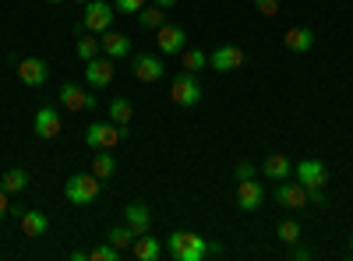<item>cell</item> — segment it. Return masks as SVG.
Here are the masks:
<instances>
[{"instance_id":"6da1fadb","label":"cell","mask_w":353,"mask_h":261,"mask_svg":"<svg viewBox=\"0 0 353 261\" xmlns=\"http://www.w3.org/2000/svg\"><path fill=\"white\" fill-rule=\"evenodd\" d=\"M166 254L173 261H201L205 254H209V240L191 233V229H173V233L166 237Z\"/></svg>"},{"instance_id":"7a4b0ae2","label":"cell","mask_w":353,"mask_h":261,"mask_svg":"<svg viewBox=\"0 0 353 261\" xmlns=\"http://www.w3.org/2000/svg\"><path fill=\"white\" fill-rule=\"evenodd\" d=\"M99 194H103V180L96 177V173H74V177H68V184H64V198L71 201V205H92Z\"/></svg>"},{"instance_id":"3957f363","label":"cell","mask_w":353,"mask_h":261,"mask_svg":"<svg viewBox=\"0 0 353 261\" xmlns=\"http://www.w3.org/2000/svg\"><path fill=\"white\" fill-rule=\"evenodd\" d=\"M201 96H205V89H201V81H198L194 71H181V74L173 78V85H170V99H173L176 106H184V109L198 106Z\"/></svg>"},{"instance_id":"277c9868","label":"cell","mask_w":353,"mask_h":261,"mask_svg":"<svg viewBox=\"0 0 353 261\" xmlns=\"http://www.w3.org/2000/svg\"><path fill=\"white\" fill-rule=\"evenodd\" d=\"M128 138V127H117L113 121H106V124H88L85 127V145L88 149H117Z\"/></svg>"},{"instance_id":"5b68a950","label":"cell","mask_w":353,"mask_h":261,"mask_svg":"<svg viewBox=\"0 0 353 261\" xmlns=\"http://www.w3.org/2000/svg\"><path fill=\"white\" fill-rule=\"evenodd\" d=\"M81 11H85V14H81V21H85L88 32L103 36V32H110V28H113L117 8H113V4H106V0H88V4H85Z\"/></svg>"},{"instance_id":"8992f818","label":"cell","mask_w":353,"mask_h":261,"mask_svg":"<svg viewBox=\"0 0 353 261\" xmlns=\"http://www.w3.org/2000/svg\"><path fill=\"white\" fill-rule=\"evenodd\" d=\"M57 99H61V106H64L68 113L96 109V96H92V89H81V85H74V81H64V85H61V92H57Z\"/></svg>"},{"instance_id":"52a82bcc","label":"cell","mask_w":353,"mask_h":261,"mask_svg":"<svg viewBox=\"0 0 353 261\" xmlns=\"http://www.w3.org/2000/svg\"><path fill=\"white\" fill-rule=\"evenodd\" d=\"M293 173H297V180L307 191H325V184H329V169H325L321 159H304V163L293 166Z\"/></svg>"},{"instance_id":"ba28073f","label":"cell","mask_w":353,"mask_h":261,"mask_svg":"<svg viewBox=\"0 0 353 261\" xmlns=\"http://www.w3.org/2000/svg\"><path fill=\"white\" fill-rule=\"evenodd\" d=\"M209 67H212V71H219V74H230V71L244 67V50H241V46H233V43L216 46V50H212V56H209Z\"/></svg>"},{"instance_id":"9c48e42d","label":"cell","mask_w":353,"mask_h":261,"mask_svg":"<svg viewBox=\"0 0 353 261\" xmlns=\"http://www.w3.org/2000/svg\"><path fill=\"white\" fill-rule=\"evenodd\" d=\"M113 74H117V67H113L110 56H92V61L85 64V81H88V89H110V85H113Z\"/></svg>"},{"instance_id":"30bf717a","label":"cell","mask_w":353,"mask_h":261,"mask_svg":"<svg viewBox=\"0 0 353 261\" xmlns=\"http://www.w3.org/2000/svg\"><path fill=\"white\" fill-rule=\"evenodd\" d=\"M32 131H36V138H43V141H53L57 134L64 131V121H61V109H57V106H43V109H36V121H32Z\"/></svg>"},{"instance_id":"8fae6325","label":"cell","mask_w":353,"mask_h":261,"mask_svg":"<svg viewBox=\"0 0 353 261\" xmlns=\"http://www.w3.org/2000/svg\"><path fill=\"white\" fill-rule=\"evenodd\" d=\"M156 43H159V53L176 56L188 50V32L181 25H163V28H156Z\"/></svg>"},{"instance_id":"7c38bea8","label":"cell","mask_w":353,"mask_h":261,"mask_svg":"<svg viewBox=\"0 0 353 261\" xmlns=\"http://www.w3.org/2000/svg\"><path fill=\"white\" fill-rule=\"evenodd\" d=\"M18 78H21V85H28V89H39V85H46V78H50V67H46V61H39V56H25V61L18 64Z\"/></svg>"},{"instance_id":"4fadbf2b","label":"cell","mask_w":353,"mask_h":261,"mask_svg":"<svg viewBox=\"0 0 353 261\" xmlns=\"http://www.w3.org/2000/svg\"><path fill=\"white\" fill-rule=\"evenodd\" d=\"M276 201H279L283 209H304L307 205V187L301 180H279Z\"/></svg>"},{"instance_id":"5bb4252c","label":"cell","mask_w":353,"mask_h":261,"mask_svg":"<svg viewBox=\"0 0 353 261\" xmlns=\"http://www.w3.org/2000/svg\"><path fill=\"white\" fill-rule=\"evenodd\" d=\"M261 201H265V187H261L254 177L237 184V205H241V212H258Z\"/></svg>"},{"instance_id":"9a60e30c","label":"cell","mask_w":353,"mask_h":261,"mask_svg":"<svg viewBox=\"0 0 353 261\" xmlns=\"http://www.w3.org/2000/svg\"><path fill=\"white\" fill-rule=\"evenodd\" d=\"M163 74H166L163 56H156V53H141V56H134V78H138V81H159Z\"/></svg>"},{"instance_id":"2e32d148","label":"cell","mask_w":353,"mask_h":261,"mask_svg":"<svg viewBox=\"0 0 353 261\" xmlns=\"http://www.w3.org/2000/svg\"><path fill=\"white\" fill-rule=\"evenodd\" d=\"M124 219L134 229V237L152 233V212H149V205H141V201H131V205L124 209Z\"/></svg>"},{"instance_id":"e0dca14e","label":"cell","mask_w":353,"mask_h":261,"mask_svg":"<svg viewBox=\"0 0 353 261\" xmlns=\"http://www.w3.org/2000/svg\"><path fill=\"white\" fill-rule=\"evenodd\" d=\"M46 229H50V219H46L39 209H25V212H21V233H25L28 240H39Z\"/></svg>"},{"instance_id":"ac0fdd59","label":"cell","mask_w":353,"mask_h":261,"mask_svg":"<svg viewBox=\"0 0 353 261\" xmlns=\"http://www.w3.org/2000/svg\"><path fill=\"white\" fill-rule=\"evenodd\" d=\"M283 43H286V50L290 53H307L311 46H314V32L307 25H297V28H286V36H283Z\"/></svg>"},{"instance_id":"d6986e66","label":"cell","mask_w":353,"mask_h":261,"mask_svg":"<svg viewBox=\"0 0 353 261\" xmlns=\"http://www.w3.org/2000/svg\"><path fill=\"white\" fill-rule=\"evenodd\" d=\"M163 244L152 237V233H145V237H134V244H131V254L138 258V261H159L163 258Z\"/></svg>"},{"instance_id":"ffe728a7","label":"cell","mask_w":353,"mask_h":261,"mask_svg":"<svg viewBox=\"0 0 353 261\" xmlns=\"http://www.w3.org/2000/svg\"><path fill=\"white\" fill-rule=\"evenodd\" d=\"M99 43H103V53L110 56V61H121V56L131 53V39L124 32H113V28H110V32H103Z\"/></svg>"},{"instance_id":"44dd1931","label":"cell","mask_w":353,"mask_h":261,"mask_svg":"<svg viewBox=\"0 0 353 261\" xmlns=\"http://www.w3.org/2000/svg\"><path fill=\"white\" fill-rule=\"evenodd\" d=\"M261 173L269 180H290V173H293V166H290V159L286 156H279V152H272L269 159L261 163Z\"/></svg>"},{"instance_id":"7402d4cb","label":"cell","mask_w":353,"mask_h":261,"mask_svg":"<svg viewBox=\"0 0 353 261\" xmlns=\"http://www.w3.org/2000/svg\"><path fill=\"white\" fill-rule=\"evenodd\" d=\"M110 121H113L117 127H128V124L134 121V106H131L128 96H113V99H110Z\"/></svg>"},{"instance_id":"603a6c76","label":"cell","mask_w":353,"mask_h":261,"mask_svg":"<svg viewBox=\"0 0 353 261\" xmlns=\"http://www.w3.org/2000/svg\"><path fill=\"white\" fill-rule=\"evenodd\" d=\"M138 25L145 28V32H156V28H163V25H166V11H163L159 4H152V8L145 4V8L138 11Z\"/></svg>"},{"instance_id":"cb8c5ba5","label":"cell","mask_w":353,"mask_h":261,"mask_svg":"<svg viewBox=\"0 0 353 261\" xmlns=\"http://www.w3.org/2000/svg\"><path fill=\"white\" fill-rule=\"evenodd\" d=\"M92 173H96L99 180H110L113 173H117V159H113L110 149H96V156H92Z\"/></svg>"},{"instance_id":"d4e9b609","label":"cell","mask_w":353,"mask_h":261,"mask_svg":"<svg viewBox=\"0 0 353 261\" xmlns=\"http://www.w3.org/2000/svg\"><path fill=\"white\" fill-rule=\"evenodd\" d=\"M0 187H4L8 194H18V191H25V187H28V173H25L21 166L8 169V173H4V180H0Z\"/></svg>"},{"instance_id":"484cf974","label":"cell","mask_w":353,"mask_h":261,"mask_svg":"<svg viewBox=\"0 0 353 261\" xmlns=\"http://www.w3.org/2000/svg\"><path fill=\"white\" fill-rule=\"evenodd\" d=\"M106 240H110L117 251L124 254V251H131V244H134V229H131V226H113Z\"/></svg>"},{"instance_id":"4316f807","label":"cell","mask_w":353,"mask_h":261,"mask_svg":"<svg viewBox=\"0 0 353 261\" xmlns=\"http://www.w3.org/2000/svg\"><path fill=\"white\" fill-rule=\"evenodd\" d=\"M78 56H81V61L88 64V61H92V56H99V50H103V43L96 39V32H88V36H78Z\"/></svg>"},{"instance_id":"83f0119b","label":"cell","mask_w":353,"mask_h":261,"mask_svg":"<svg viewBox=\"0 0 353 261\" xmlns=\"http://www.w3.org/2000/svg\"><path fill=\"white\" fill-rule=\"evenodd\" d=\"M276 237H279L283 244H290V247L301 244V222H297V219H283V222L276 226Z\"/></svg>"},{"instance_id":"f1b7e54d","label":"cell","mask_w":353,"mask_h":261,"mask_svg":"<svg viewBox=\"0 0 353 261\" xmlns=\"http://www.w3.org/2000/svg\"><path fill=\"white\" fill-rule=\"evenodd\" d=\"M205 64H209L205 50H184V53H181V67H184V71H194V74H198Z\"/></svg>"},{"instance_id":"f546056e","label":"cell","mask_w":353,"mask_h":261,"mask_svg":"<svg viewBox=\"0 0 353 261\" xmlns=\"http://www.w3.org/2000/svg\"><path fill=\"white\" fill-rule=\"evenodd\" d=\"M88 261H121V251H117L113 244H103V247L88 251Z\"/></svg>"},{"instance_id":"4dcf8cb0","label":"cell","mask_w":353,"mask_h":261,"mask_svg":"<svg viewBox=\"0 0 353 261\" xmlns=\"http://www.w3.org/2000/svg\"><path fill=\"white\" fill-rule=\"evenodd\" d=\"M145 4H149V0H113V8L121 11V14H138Z\"/></svg>"},{"instance_id":"1f68e13d","label":"cell","mask_w":353,"mask_h":261,"mask_svg":"<svg viewBox=\"0 0 353 261\" xmlns=\"http://www.w3.org/2000/svg\"><path fill=\"white\" fill-rule=\"evenodd\" d=\"M233 177H237V180H251V177H258V169H254V163L241 159V163H237V169H233Z\"/></svg>"},{"instance_id":"d6a6232c","label":"cell","mask_w":353,"mask_h":261,"mask_svg":"<svg viewBox=\"0 0 353 261\" xmlns=\"http://www.w3.org/2000/svg\"><path fill=\"white\" fill-rule=\"evenodd\" d=\"M254 8H258L265 18H276V14H279V0H254Z\"/></svg>"},{"instance_id":"836d02e7","label":"cell","mask_w":353,"mask_h":261,"mask_svg":"<svg viewBox=\"0 0 353 261\" xmlns=\"http://www.w3.org/2000/svg\"><path fill=\"white\" fill-rule=\"evenodd\" d=\"M290 258H293V261H307V258H314V254H311V247H301V244H293Z\"/></svg>"},{"instance_id":"e575fe53","label":"cell","mask_w":353,"mask_h":261,"mask_svg":"<svg viewBox=\"0 0 353 261\" xmlns=\"http://www.w3.org/2000/svg\"><path fill=\"white\" fill-rule=\"evenodd\" d=\"M11 216V201H8V191L0 187V219H8Z\"/></svg>"},{"instance_id":"d590c367","label":"cell","mask_w":353,"mask_h":261,"mask_svg":"<svg viewBox=\"0 0 353 261\" xmlns=\"http://www.w3.org/2000/svg\"><path fill=\"white\" fill-rule=\"evenodd\" d=\"M152 4H159L163 11H170V8H176V0H152Z\"/></svg>"},{"instance_id":"8d00e7d4","label":"cell","mask_w":353,"mask_h":261,"mask_svg":"<svg viewBox=\"0 0 353 261\" xmlns=\"http://www.w3.org/2000/svg\"><path fill=\"white\" fill-rule=\"evenodd\" d=\"M71 261H88V251H71Z\"/></svg>"},{"instance_id":"74e56055","label":"cell","mask_w":353,"mask_h":261,"mask_svg":"<svg viewBox=\"0 0 353 261\" xmlns=\"http://www.w3.org/2000/svg\"><path fill=\"white\" fill-rule=\"evenodd\" d=\"M46 4H64V0H46Z\"/></svg>"},{"instance_id":"f35d334b","label":"cell","mask_w":353,"mask_h":261,"mask_svg":"<svg viewBox=\"0 0 353 261\" xmlns=\"http://www.w3.org/2000/svg\"><path fill=\"white\" fill-rule=\"evenodd\" d=\"M350 254H353V233H350Z\"/></svg>"},{"instance_id":"ab89813d","label":"cell","mask_w":353,"mask_h":261,"mask_svg":"<svg viewBox=\"0 0 353 261\" xmlns=\"http://www.w3.org/2000/svg\"><path fill=\"white\" fill-rule=\"evenodd\" d=\"M74 4H81V8H85V4H88V0H74Z\"/></svg>"}]
</instances>
